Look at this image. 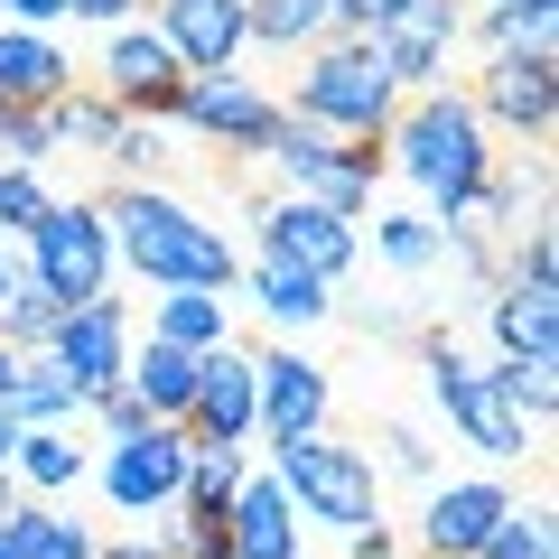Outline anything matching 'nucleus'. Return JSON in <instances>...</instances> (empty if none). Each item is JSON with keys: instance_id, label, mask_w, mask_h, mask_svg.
Segmentation results:
<instances>
[{"instance_id": "1", "label": "nucleus", "mask_w": 559, "mask_h": 559, "mask_svg": "<svg viewBox=\"0 0 559 559\" xmlns=\"http://www.w3.org/2000/svg\"><path fill=\"white\" fill-rule=\"evenodd\" d=\"M94 215H103V234H112V261H131L140 280H159V289H234L242 280V261H234V242L215 234V224H197L178 197H159V187H103L94 197Z\"/></svg>"}, {"instance_id": "2", "label": "nucleus", "mask_w": 559, "mask_h": 559, "mask_svg": "<svg viewBox=\"0 0 559 559\" xmlns=\"http://www.w3.org/2000/svg\"><path fill=\"white\" fill-rule=\"evenodd\" d=\"M382 159H401L439 205H466L495 178V150H485V121L466 112V94H401L392 131H382Z\"/></svg>"}, {"instance_id": "3", "label": "nucleus", "mask_w": 559, "mask_h": 559, "mask_svg": "<svg viewBox=\"0 0 559 559\" xmlns=\"http://www.w3.org/2000/svg\"><path fill=\"white\" fill-rule=\"evenodd\" d=\"M392 112H401V84H392V66L373 57V38H336V47L308 57L299 112L289 121H308V131H326V140H382Z\"/></svg>"}, {"instance_id": "4", "label": "nucleus", "mask_w": 559, "mask_h": 559, "mask_svg": "<svg viewBox=\"0 0 559 559\" xmlns=\"http://www.w3.org/2000/svg\"><path fill=\"white\" fill-rule=\"evenodd\" d=\"M280 495L299 503V513L336 522V532H373L382 522V485L373 466H364V448H336L326 429H308V439H280Z\"/></svg>"}, {"instance_id": "5", "label": "nucleus", "mask_w": 559, "mask_h": 559, "mask_svg": "<svg viewBox=\"0 0 559 559\" xmlns=\"http://www.w3.org/2000/svg\"><path fill=\"white\" fill-rule=\"evenodd\" d=\"M466 112H476V121H503V131L532 140V150H550V131H559V57H550V38L495 47L485 75H476V94H466Z\"/></svg>"}, {"instance_id": "6", "label": "nucleus", "mask_w": 559, "mask_h": 559, "mask_svg": "<svg viewBox=\"0 0 559 559\" xmlns=\"http://www.w3.org/2000/svg\"><path fill=\"white\" fill-rule=\"evenodd\" d=\"M28 271H38L66 308L103 299V280H112V234H103V215H94V205H75V197L47 205L38 234H28Z\"/></svg>"}, {"instance_id": "7", "label": "nucleus", "mask_w": 559, "mask_h": 559, "mask_svg": "<svg viewBox=\"0 0 559 559\" xmlns=\"http://www.w3.org/2000/svg\"><path fill=\"white\" fill-rule=\"evenodd\" d=\"M419 355H429V392H439V411L457 419V429L485 448V457H522V448H532V429L503 411L495 382H485V373H476V364H466L448 336H419Z\"/></svg>"}, {"instance_id": "8", "label": "nucleus", "mask_w": 559, "mask_h": 559, "mask_svg": "<svg viewBox=\"0 0 559 559\" xmlns=\"http://www.w3.org/2000/svg\"><path fill=\"white\" fill-rule=\"evenodd\" d=\"M103 103H112L121 121H168L178 112V94H187V66L168 57V38L159 28H121L112 47H103Z\"/></svg>"}, {"instance_id": "9", "label": "nucleus", "mask_w": 559, "mask_h": 559, "mask_svg": "<svg viewBox=\"0 0 559 559\" xmlns=\"http://www.w3.org/2000/svg\"><path fill=\"white\" fill-rule=\"evenodd\" d=\"M261 252L336 289V280L355 271V252H364V242H355V224H345V215H326V205H308V197H271V205H261Z\"/></svg>"}, {"instance_id": "10", "label": "nucleus", "mask_w": 559, "mask_h": 559, "mask_svg": "<svg viewBox=\"0 0 559 559\" xmlns=\"http://www.w3.org/2000/svg\"><path fill=\"white\" fill-rule=\"evenodd\" d=\"M178 485H187V429H168V419H150L140 439H112V457H103V495L121 513H168Z\"/></svg>"}, {"instance_id": "11", "label": "nucleus", "mask_w": 559, "mask_h": 559, "mask_svg": "<svg viewBox=\"0 0 559 559\" xmlns=\"http://www.w3.org/2000/svg\"><path fill=\"white\" fill-rule=\"evenodd\" d=\"M121 355H131V318H121V299H84V308H66V326L47 336V364H57V373L75 382L84 401L121 382Z\"/></svg>"}, {"instance_id": "12", "label": "nucleus", "mask_w": 559, "mask_h": 559, "mask_svg": "<svg viewBox=\"0 0 559 559\" xmlns=\"http://www.w3.org/2000/svg\"><path fill=\"white\" fill-rule=\"evenodd\" d=\"M168 121H187V131H205V140H224V150L252 159L261 140L280 131V103L261 94V84H242V75H187V94H178Z\"/></svg>"}, {"instance_id": "13", "label": "nucleus", "mask_w": 559, "mask_h": 559, "mask_svg": "<svg viewBox=\"0 0 559 559\" xmlns=\"http://www.w3.org/2000/svg\"><path fill=\"white\" fill-rule=\"evenodd\" d=\"M252 429L261 439H308V429H326V373L308 355H252Z\"/></svg>"}, {"instance_id": "14", "label": "nucleus", "mask_w": 559, "mask_h": 559, "mask_svg": "<svg viewBox=\"0 0 559 559\" xmlns=\"http://www.w3.org/2000/svg\"><path fill=\"white\" fill-rule=\"evenodd\" d=\"M457 28H466L457 0H411V10H392V20L373 28V57L392 66L401 94H429V75H439V57L457 47Z\"/></svg>"}, {"instance_id": "15", "label": "nucleus", "mask_w": 559, "mask_h": 559, "mask_svg": "<svg viewBox=\"0 0 559 559\" xmlns=\"http://www.w3.org/2000/svg\"><path fill=\"white\" fill-rule=\"evenodd\" d=\"M513 513V495H503L495 476H466V485H439L429 495V513H419V559H476L485 532Z\"/></svg>"}, {"instance_id": "16", "label": "nucleus", "mask_w": 559, "mask_h": 559, "mask_svg": "<svg viewBox=\"0 0 559 559\" xmlns=\"http://www.w3.org/2000/svg\"><path fill=\"white\" fill-rule=\"evenodd\" d=\"M159 10V38L187 75H234L242 57V0H150Z\"/></svg>"}, {"instance_id": "17", "label": "nucleus", "mask_w": 559, "mask_h": 559, "mask_svg": "<svg viewBox=\"0 0 559 559\" xmlns=\"http://www.w3.org/2000/svg\"><path fill=\"white\" fill-rule=\"evenodd\" d=\"M178 429L187 439H215V448L252 439V355H242V345H215V355L197 364V401H187Z\"/></svg>"}, {"instance_id": "18", "label": "nucleus", "mask_w": 559, "mask_h": 559, "mask_svg": "<svg viewBox=\"0 0 559 559\" xmlns=\"http://www.w3.org/2000/svg\"><path fill=\"white\" fill-rule=\"evenodd\" d=\"M66 94H75V57L47 47L38 28H0V103L10 112H47Z\"/></svg>"}, {"instance_id": "19", "label": "nucleus", "mask_w": 559, "mask_h": 559, "mask_svg": "<svg viewBox=\"0 0 559 559\" xmlns=\"http://www.w3.org/2000/svg\"><path fill=\"white\" fill-rule=\"evenodd\" d=\"M224 532H234V559H299V513H289L280 476H242Z\"/></svg>"}, {"instance_id": "20", "label": "nucleus", "mask_w": 559, "mask_h": 559, "mask_svg": "<svg viewBox=\"0 0 559 559\" xmlns=\"http://www.w3.org/2000/svg\"><path fill=\"white\" fill-rule=\"evenodd\" d=\"M197 364H205V355H178V345L150 336V345H131V355H121V392H131L150 419H168V429H178L187 401H197Z\"/></svg>"}, {"instance_id": "21", "label": "nucleus", "mask_w": 559, "mask_h": 559, "mask_svg": "<svg viewBox=\"0 0 559 559\" xmlns=\"http://www.w3.org/2000/svg\"><path fill=\"white\" fill-rule=\"evenodd\" d=\"M495 336H503V364L559 355V289H522V280H503V289H495Z\"/></svg>"}, {"instance_id": "22", "label": "nucleus", "mask_w": 559, "mask_h": 559, "mask_svg": "<svg viewBox=\"0 0 559 559\" xmlns=\"http://www.w3.org/2000/svg\"><path fill=\"white\" fill-rule=\"evenodd\" d=\"M242 47H336V0H242Z\"/></svg>"}, {"instance_id": "23", "label": "nucleus", "mask_w": 559, "mask_h": 559, "mask_svg": "<svg viewBox=\"0 0 559 559\" xmlns=\"http://www.w3.org/2000/svg\"><path fill=\"white\" fill-rule=\"evenodd\" d=\"M150 336L178 345V355H215V345H234V336H224V299H215V289H168V299L150 308Z\"/></svg>"}, {"instance_id": "24", "label": "nucleus", "mask_w": 559, "mask_h": 559, "mask_svg": "<svg viewBox=\"0 0 559 559\" xmlns=\"http://www.w3.org/2000/svg\"><path fill=\"white\" fill-rule=\"evenodd\" d=\"M57 326H66V299L47 289L38 271H20V280H10V299H0V345H10V355H47Z\"/></svg>"}, {"instance_id": "25", "label": "nucleus", "mask_w": 559, "mask_h": 559, "mask_svg": "<svg viewBox=\"0 0 559 559\" xmlns=\"http://www.w3.org/2000/svg\"><path fill=\"white\" fill-rule=\"evenodd\" d=\"M10 411H20V429H57V419L84 411V392L47 355H20V373H10Z\"/></svg>"}, {"instance_id": "26", "label": "nucleus", "mask_w": 559, "mask_h": 559, "mask_svg": "<svg viewBox=\"0 0 559 559\" xmlns=\"http://www.w3.org/2000/svg\"><path fill=\"white\" fill-rule=\"evenodd\" d=\"M10 476L38 485V495H57V485L84 476V448L66 439V429H20V448H10Z\"/></svg>"}, {"instance_id": "27", "label": "nucleus", "mask_w": 559, "mask_h": 559, "mask_svg": "<svg viewBox=\"0 0 559 559\" xmlns=\"http://www.w3.org/2000/svg\"><path fill=\"white\" fill-rule=\"evenodd\" d=\"M10 550L20 559H94V532L66 522V513H47V503H20V513H10Z\"/></svg>"}, {"instance_id": "28", "label": "nucleus", "mask_w": 559, "mask_h": 559, "mask_svg": "<svg viewBox=\"0 0 559 559\" xmlns=\"http://www.w3.org/2000/svg\"><path fill=\"white\" fill-rule=\"evenodd\" d=\"M252 299L261 308H271V318H326V308H336V299H326V280H308V271H289V261H271V252H261L252 261Z\"/></svg>"}, {"instance_id": "29", "label": "nucleus", "mask_w": 559, "mask_h": 559, "mask_svg": "<svg viewBox=\"0 0 559 559\" xmlns=\"http://www.w3.org/2000/svg\"><path fill=\"white\" fill-rule=\"evenodd\" d=\"M485 382H495V401H503L513 419H532V429L559 411V355H540V364H495Z\"/></svg>"}, {"instance_id": "30", "label": "nucleus", "mask_w": 559, "mask_h": 559, "mask_svg": "<svg viewBox=\"0 0 559 559\" xmlns=\"http://www.w3.org/2000/svg\"><path fill=\"white\" fill-rule=\"evenodd\" d=\"M476 559H550V503H532V513L513 503V513L485 532V550H476Z\"/></svg>"}, {"instance_id": "31", "label": "nucleus", "mask_w": 559, "mask_h": 559, "mask_svg": "<svg viewBox=\"0 0 559 559\" xmlns=\"http://www.w3.org/2000/svg\"><path fill=\"white\" fill-rule=\"evenodd\" d=\"M373 242H382L392 271H429V261H439V224H429V215H382Z\"/></svg>"}, {"instance_id": "32", "label": "nucleus", "mask_w": 559, "mask_h": 559, "mask_svg": "<svg viewBox=\"0 0 559 559\" xmlns=\"http://www.w3.org/2000/svg\"><path fill=\"white\" fill-rule=\"evenodd\" d=\"M47 187H38V168H0V234H38V215H47Z\"/></svg>"}, {"instance_id": "33", "label": "nucleus", "mask_w": 559, "mask_h": 559, "mask_svg": "<svg viewBox=\"0 0 559 559\" xmlns=\"http://www.w3.org/2000/svg\"><path fill=\"white\" fill-rule=\"evenodd\" d=\"M0 10H10L20 28H47V20H66V0H0Z\"/></svg>"}, {"instance_id": "34", "label": "nucleus", "mask_w": 559, "mask_h": 559, "mask_svg": "<svg viewBox=\"0 0 559 559\" xmlns=\"http://www.w3.org/2000/svg\"><path fill=\"white\" fill-rule=\"evenodd\" d=\"M382 448H392V466H411V476H429V448H419L411 429H392V439H382Z\"/></svg>"}, {"instance_id": "35", "label": "nucleus", "mask_w": 559, "mask_h": 559, "mask_svg": "<svg viewBox=\"0 0 559 559\" xmlns=\"http://www.w3.org/2000/svg\"><path fill=\"white\" fill-rule=\"evenodd\" d=\"M66 10H75V20H131L140 0H66Z\"/></svg>"}, {"instance_id": "36", "label": "nucleus", "mask_w": 559, "mask_h": 559, "mask_svg": "<svg viewBox=\"0 0 559 559\" xmlns=\"http://www.w3.org/2000/svg\"><path fill=\"white\" fill-rule=\"evenodd\" d=\"M355 559H392V532H382V522H373V532H355Z\"/></svg>"}, {"instance_id": "37", "label": "nucleus", "mask_w": 559, "mask_h": 559, "mask_svg": "<svg viewBox=\"0 0 559 559\" xmlns=\"http://www.w3.org/2000/svg\"><path fill=\"white\" fill-rule=\"evenodd\" d=\"M10 373H20V355H10V345H0V401H10Z\"/></svg>"}, {"instance_id": "38", "label": "nucleus", "mask_w": 559, "mask_h": 559, "mask_svg": "<svg viewBox=\"0 0 559 559\" xmlns=\"http://www.w3.org/2000/svg\"><path fill=\"white\" fill-rule=\"evenodd\" d=\"M10 280H20V261H10V252H0V299H10Z\"/></svg>"}, {"instance_id": "39", "label": "nucleus", "mask_w": 559, "mask_h": 559, "mask_svg": "<svg viewBox=\"0 0 559 559\" xmlns=\"http://www.w3.org/2000/svg\"><path fill=\"white\" fill-rule=\"evenodd\" d=\"M522 10H559V0H522Z\"/></svg>"}]
</instances>
